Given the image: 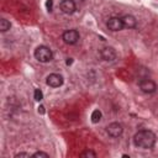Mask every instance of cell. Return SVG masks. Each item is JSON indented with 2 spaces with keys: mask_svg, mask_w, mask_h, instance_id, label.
Listing matches in <instances>:
<instances>
[{
  "mask_svg": "<svg viewBox=\"0 0 158 158\" xmlns=\"http://www.w3.org/2000/svg\"><path fill=\"white\" fill-rule=\"evenodd\" d=\"M33 56H35V58L38 60V62H41V63H48V62H51L52 59H53V53H52V51L49 49V47H47V46H38L36 49H35V52H33Z\"/></svg>",
  "mask_w": 158,
  "mask_h": 158,
  "instance_id": "2",
  "label": "cell"
},
{
  "mask_svg": "<svg viewBox=\"0 0 158 158\" xmlns=\"http://www.w3.org/2000/svg\"><path fill=\"white\" fill-rule=\"evenodd\" d=\"M32 157H44V158H49V154L46 153V152H42V151H38V152H35L32 154Z\"/></svg>",
  "mask_w": 158,
  "mask_h": 158,
  "instance_id": "15",
  "label": "cell"
},
{
  "mask_svg": "<svg viewBox=\"0 0 158 158\" xmlns=\"http://www.w3.org/2000/svg\"><path fill=\"white\" fill-rule=\"evenodd\" d=\"M101 117H102V114H101V111H100L99 109H95V110L91 112V116H90L93 123H98V122L101 120Z\"/></svg>",
  "mask_w": 158,
  "mask_h": 158,
  "instance_id": "11",
  "label": "cell"
},
{
  "mask_svg": "<svg viewBox=\"0 0 158 158\" xmlns=\"http://www.w3.org/2000/svg\"><path fill=\"white\" fill-rule=\"evenodd\" d=\"M106 26L110 31L112 32H117V31H121L123 28V23H122V19L121 17H117V16H112L107 20L106 22Z\"/></svg>",
  "mask_w": 158,
  "mask_h": 158,
  "instance_id": "7",
  "label": "cell"
},
{
  "mask_svg": "<svg viewBox=\"0 0 158 158\" xmlns=\"http://www.w3.org/2000/svg\"><path fill=\"white\" fill-rule=\"evenodd\" d=\"M33 99L36 101H41L43 99V93H42L41 89H35V91H33Z\"/></svg>",
  "mask_w": 158,
  "mask_h": 158,
  "instance_id": "13",
  "label": "cell"
},
{
  "mask_svg": "<svg viewBox=\"0 0 158 158\" xmlns=\"http://www.w3.org/2000/svg\"><path fill=\"white\" fill-rule=\"evenodd\" d=\"M106 132L110 137L117 138L123 133V126L120 122H111L110 125L106 126Z\"/></svg>",
  "mask_w": 158,
  "mask_h": 158,
  "instance_id": "5",
  "label": "cell"
},
{
  "mask_svg": "<svg viewBox=\"0 0 158 158\" xmlns=\"http://www.w3.org/2000/svg\"><path fill=\"white\" fill-rule=\"evenodd\" d=\"M80 157H93V158H95L96 157V153L94 152V151H91V149H86V151H84V152H81L80 153Z\"/></svg>",
  "mask_w": 158,
  "mask_h": 158,
  "instance_id": "14",
  "label": "cell"
},
{
  "mask_svg": "<svg viewBox=\"0 0 158 158\" xmlns=\"http://www.w3.org/2000/svg\"><path fill=\"white\" fill-rule=\"evenodd\" d=\"M43 109H44L43 106H40V107H38V112L41 111V114H43V112H44V110H43Z\"/></svg>",
  "mask_w": 158,
  "mask_h": 158,
  "instance_id": "18",
  "label": "cell"
},
{
  "mask_svg": "<svg viewBox=\"0 0 158 158\" xmlns=\"http://www.w3.org/2000/svg\"><path fill=\"white\" fill-rule=\"evenodd\" d=\"M59 7H60V11L65 15H72L77 10V5H75L74 0H62Z\"/></svg>",
  "mask_w": 158,
  "mask_h": 158,
  "instance_id": "8",
  "label": "cell"
},
{
  "mask_svg": "<svg viewBox=\"0 0 158 158\" xmlns=\"http://www.w3.org/2000/svg\"><path fill=\"white\" fill-rule=\"evenodd\" d=\"M19 157H30V153H25V152H21V153H17V154H15V158H19Z\"/></svg>",
  "mask_w": 158,
  "mask_h": 158,
  "instance_id": "17",
  "label": "cell"
},
{
  "mask_svg": "<svg viewBox=\"0 0 158 158\" xmlns=\"http://www.w3.org/2000/svg\"><path fill=\"white\" fill-rule=\"evenodd\" d=\"M63 81H64L63 77L57 73H52L46 78V84L51 88H59L63 85Z\"/></svg>",
  "mask_w": 158,
  "mask_h": 158,
  "instance_id": "6",
  "label": "cell"
},
{
  "mask_svg": "<svg viewBox=\"0 0 158 158\" xmlns=\"http://www.w3.org/2000/svg\"><path fill=\"white\" fill-rule=\"evenodd\" d=\"M72 63V58H68V60H67V64H70Z\"/></svg>",
  "mask_w": 158,
  "mask_h": 158,
  "instance_id": "19",
  "label": "cell"
},
{
  "mask_svg": "<svg viewBox=\"0 0 158 158\" xmlns=\"http://www.w3.org/2000/svg\"><path fill=\"white\" fill-rule=\"evenodd\" d=\"M46 6H47V10L48 11H52V9H53V0H47Z\"/></svg>",
  "mask_w": 158,
  "mask_h": 158,
  "instance_id": "16",
  "label": "cell"
},
{
  "mask_svg": "<svg viewBox=\"0 0 158 158\" xmlns=\"http://www.w3.org/2000/svg\"><path fill=\"white\" fill-rule=\"evenodd\" d=\"M80 38V35L77 30H67L62 35V40L67 44H75Z\"/></svg>",
  "mask_w": 158,
  "mask_h": 158,
  "instance_id": "4",
  "label": "cell"
},
{
  "mask_svg": "<svg viewBox=\"0 0 158 158\" xmlns=\"http://www.w3.org/2000/svg\"><path fill=\"white\" fill-rule=\"evenodd\" d=\"M156 133L151 130H139L133 136V144L142 149H151L156 144Z\"/></svg>",
  "mask_w": 158,
  "mask_h": 158,
  "instance_id": "1",
  "label": "cell"
},
{
  "mask_svg": "<svg viewBox=\"0 0 158 158\" xmlns=\"http://www.w3.org/2000/svg\"><path fill=\"white\" fill-rule=\"evenodd\" d=\"M10 28H11L10 21H7L6 19H1L0 20V31L1 32H7Z\"/></svg>",
  "mask_w": 158,
  "mask_h": 158,
  "instance_id": "12",
  "label": "cell"
},
{
  "mask_svg": "<svg viewBox=\"0 0 158 158\" xmlns=\"http://www.w3.org/2000/svg\"><path fill=\"white\" fill-rule=\"evenodd\" d=\"M138 86H139L141 91L144 94H153L157 91V84L152 79H148V78L141 79L138 81Z\"/></svg>",
  "mask_w": 158,
  "mask_h": 158,
  "instance_id": "3",
  "label": "cell"
},
{
  "mask_svg": "<svg viewBox=\"0 0 158 158\" xmlns=\"http://www.w3.org/2000/svg\"><path fill=\"white\" fill-rule=\"evenodd\" d=\"M122 19V23H123V27L131 30V28H135L137 26V20L135 16L132 15H125L121 17Z\"/></svg>",
  "mask_w": 158,
  "mask_h": 158,
  "instance_id": "10",
  "label": "cell"
},
{
  "mask_svg": "<svg viewBox=\"0 0 158 158\" xmlns=\"http://www.w3.org/2000/svg\"><path fill=\"white\" fill-rule=\"evenodd\" d=\"M100 56L105 62H114L117 57L116 51L112 47H104L100 49Z\"/></svg>",
  "mask_w": 158,
  "mask_h": 158,
  "instance_id": "9",
  "label": "cell"
}]
</instances>
